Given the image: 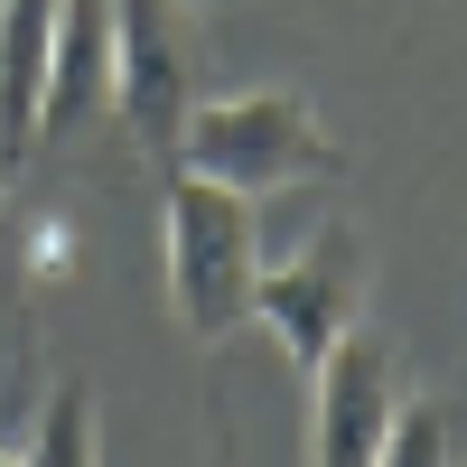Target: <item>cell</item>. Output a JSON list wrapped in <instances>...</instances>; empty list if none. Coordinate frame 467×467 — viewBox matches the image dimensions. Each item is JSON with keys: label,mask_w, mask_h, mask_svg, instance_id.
Segmentation results:
<instances>
[{"label": "cell", "mask_w": 467, "mask_h": 467, "mask_svg": "<svg viewBox=\"0 0 467 467\" xmlns=\"http://www.w3.org/2000/svg\"><path fill=\"white\" fill-rule=\"evenodd\" d=\"M262 215L253 197H234L215 178H169V308L178 327L215 346L234 327H253V290H262Z\"/></svg>", "instance_id": "obj_1"}, {"label": "cell", "mask_w": 467, "mask_h": 467, "mask_svg": "<svg viewBox=\"0 0 467 467\" xmlns=\"http://www.w3.org/2000/svg\"><path fill=\"white\" fill-rule=\"evenodd\" d=\"M169 160H178L187 178L234 187V197H271V187H308V178H337V169H346L337 140L318 131V112H308L299 94H281V85L197 103Z\"/></svg>", "instance_id": "obj_2"}, {"label": "cell", "mask_w": 467, "mask_h": 467, "mask_svg": "<svg viewBox=\"0 0 467 467\" xmlns=\"http://www.w3.org/2000/svg\"><path fill=\"white\" fill-rule=\"evenodd\" d=\"M356 308H365V244L356 224H308L281 262H262V290H253V318L271 327L290 365L318 374L337 356V337H356Z\"/></svg>", "instance_id": "obj_3"}, {"label": "cell", "mask_w": 467, "mask_h": 467, "mask_svg": "<svg viewBox=\"0 0 467 467\" xmlns=\"http://www.w3.org/2000/svg\"><path fill=\"white\" fill-rule=\"evenodd\" d=\"M178 10H187V0H112V103L131 112V131L150 150H178L187 112H197Z\"/></svg>", "instance_id": "obj_4"}, {"label": "cell", "mask_w": 467, "mask_h": 467, "mask_svg": "<svg viewBox=\"0 0 467 467\" xmlns=\"http://www.w3.org/2000/svg\"><path fill=\"white\" fill-rule=\"evenodd\" d=\"M402 411V383H393V356L383 337H337V356L318 365V420H308V467H374L383 458V431Z\"/></svg>", "instance_id": "obj_5"}, {"label": "cell", "mask_w": 467, "mask_h": 467, "mask_svg": "<svg viewBox=\"0 0 467 467\" xmlns=\"http://www.w3.org/2000/svg\"><path fill=\"white\" fill-rule=\"evenodd\" d=\"M112 103V0H57V57H47V103H37V150L85 131Z\"/></svg>", "instance_id": "obj_6"}, {"label": "cell", "mask_w": 467, "mask_h": 467, "mask_svg": "<svg viewBox=\"0 0 467 467\" xmlns=\"http://www.w3.org/2000/svg\"><path fill=\"white\" fill-rule=\"evenodd\" d=\"M57 57V0H0V169H28Z\"/></svg>", "instance_id": "obj_7"}, {"label": "cell", "mask_w": 467, "mask_h": 467, "mask_svg": "<svg viewBox=\"0 0 467 467\" xmlns=\"http://www.w3.org/2000/svg\"><path fill=\"white\" fill-rule=\"evenodd\" d=\"M19 467H103V420H94L85 383H57V393L37 402V431H28Z\"/></svg>", "instance_id": "obj_8"}, {"label": "cell", "mask_w": 467, "mask_h": 467, "mask_svg": "<svg viewBox=\"0 0 467 467\" xmlns=\"http://www.w3.org/2000/svg\"><path fill=\"white\" fill-rule=\"evenodd\" d=\"M458 458H467V449H458V411H449V402H402L374 467H458Z\"/></svg>", "instance_id": "obj_9"}, {"label": "cell", "mask_w": 467, "mask_h": 467, "mask_svg": "<svg viewBox=\"0 0 467 467\" xmlns=\"http://www.w3.org/2000/svg\"><path fill=\"white\" fill-rule=\"evenodd\" d=\"M187 10H224V0H187Z\"/></svg>", "instance_id": "obj_10"}, {"label": "cell", "mask_w": 467, "mask_h": 467, "mask_svg": "<svg viewBox=\"0 0 467 467\" xmlns=\"http://www.w3.org/2000/svg\"><path fill=\"white\" fill-rule=\"evenodd\" d=\"M0 467H19V449H0Z\"/></svg>", "instance_id": "obj_11"}, {"label": "cell", "mask_w": 467, "mask_h": 467, "mask_svg": "<svg viewBox=\"0 0 467 467\" xmlns=\"http://www.w3.org/2000/svg\"><path fill=\"white\" fill-rule=\"evenodd\" d=\"M0 187H10V169H0Z\"/></svg>", "instance_id": "obj_12"}, {"label": "cell", "mask_w": 467, "mask_h": 467, "mask_svg": "<svg viewBox=\"0 0 467 467\" xmlns=\"http://www.w3.org/2000/svg\"><path fill=\"white\" fill-rule=\"evenodd\" d=\"M458 467H467V458H458Z\"/></svg>", "instance_id": "obj_13"}]
</instances>
